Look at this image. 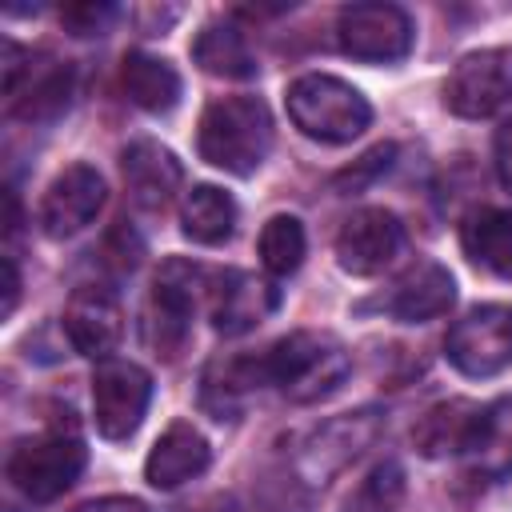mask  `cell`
<instances>
[{"mask_svg":"<svg viewBox=\"0 0 512 512\" xmlns=\"http://www.w3.org/2000/svg\"><path fill=\"white\" fill-rule=\"evenodd\" d=\"M464 456L472 460V472L484 480H500L512 472V396L484 404L472 448Z\"/></svg>","mask_w":512,"mask_h":512,"instance_id":"23","label":"cell"},{"mask_svg":"<svg viewBox=\"0 0 512 512\" xmlns=\"http://www.w3.org/2000/svg\"><path fill=\"white\" fill-rule=\"evenodd\" d=\"M404 500V468L396 460H380L352 492V512H396Z\"/></svg>","mask_w":512,"mask_h":512,"instance_id":"27","label":"cell"},{"mask_svg":"<svg viewBox=\"0 0 512 512\" xmlns=\"http://www.w3.org/2000/svg\"><path fill=\"white\" fill-rule=\"evenodd\" d=\"M212 276H216L212 268L184 260V256H172L160 264L156 284H152V300L144 312V340L156 356H164V360L180 356V348L188 344L196 308L208 304Z\"/></svg>","mask_w":512,"mask_h":512,"instance_id":"4","label":"cell"},{"mask_svg":"<svg viewBox=\"0 0 512 512\" xmlns=\"http://www.w3.org/2000/svg\"><path fill=\"white\" fill-rule=\"evenodd\" d=\"M256 252H260L264 272H272V276H292V272L304 264V252H308V236H304L300 216L276 212L272 220H264L260 240H256Z\"/></svg>","mask_w":512,"mask_h":512,"instance_id":"25","label":"cell"},{"mask_svg":"<svg viewBox=\"0 0 512 512\" xmlns=\"http://www.w3.org/2000/svg\"><path fill=\"white\" fill-rule=\"evenodd\" d=\"M460 244L472 264L512 280V212L508 208H476L460 224Z\"/></svg>","mask_w":512,"mask_h":512,"instance_id":"22","label":"cell"},{"mask_svg":"<svg viewBox=\"0 0 512 512\" xmlns=\"http://www.w3.org/2000/svg\"><path fill=\"white\" fill-rule=\"evenodd\" d=\"M456 304V280L444 264L436 260H416L408 264L392 288L380 296V308L400 320V324H428V320H440L448 316V308Z\"/></svg>","mask_w":512,"mask_h":512,"instance_id":"15","label":"cell"},{"mask_svg":"<svg viewBox=\"0 0 512 512\" xmlns=\"http://www.w3.org/2000/svg\"><path fill=\"white\" fill-rule=\"evenodd\" d=\"M284 108L292 124L320 144H348L372 124V104L360 88L328 72H304L284 88Z\"/></svg>","mask_w":512,"mask_h":512,"instance_id":"3","label":"cell"},{"mask_svg":"<svg viewBox=\"0 0 512 512\" xmlns=\"http://www.w3.org/2000/svg\"><path fill=\"white\" fill-rule=\"evenodd\" d=\"M264 388V364L260 352H244V356H216L204 376H200V404L216 416V420H232L240 416V408L248 404V396Z\"/></svg>","mask_w":512,"mask_h":512,"instance_id":"19","label":"cell"},{"mask_svg":"<svg viewBox=\"0 0 512 512\" xmlns=\"http://www.w3.org/2000/svg\"><path fill=\"white\" fill-rule=\"evenodd\" d=\"M200 160H208L220 172L252 176L264 156L272 152V112L260 96H216L200 112L196 128Z\"/></svg>","mask_w":512,"mask_h":512,"instance_id":"2","label":"cell"},{"mask_svg":"<svg viewBox=\"0 0 512 512\" xmlns=\"http://www.w3.org/2000/svg\"><path fill=\"white\" fill-rule=\"evenodd\" d=\"M64 332L68 344L88 360H112L120 336H124V308L112 288L104 284H80L72 288L64 304Z\"/></svg>","mask_w":512,"mask_h":512,"instance_id":"14","label":"cell"},{"mask_svg":"<svg viewBox=\"0 0 512 512\" xmlns=\"http://www.w3.org/2000/svg\"><path fill=\"white\" fill-rule=\"evenodd\" d=\"M336 40L348 56L368 64H392L412 52L416 24L400 4L388 0H360L344 4L336 16Z\"/></svg>","mask_w":512,"mask_h":512,"instance_id":"6","label":"cell"},{"mask_svg":"<svg viewBox=\"0 0 512 512\" xmlns=\"http://www.w3.org/2000/svg\"><path fill=\"white\" fill-rule=\"evenodd\" d=\"M444 104L448 112L464 120H484L508 108L512 104V48H476L460 56L444 80Z\"/></svg>","mask_w":512,"mask_h":512,"instance_id":"8","label":"cell"},{"mask_svg":"<svg viewBox=\"0 0 512 512\" xmlns=\"http://www.w3.org/2000/svg\"><path fill=\"white\" fill-rule=\"evenodd\" d=\"M120 172L128 184V196L136 208L144 212H164L180 184H184V164L176 160L172 148L156 144V140H132L120 152Z\"/></svg>","mask_w":512,"mask_h":512,"instance_id":"16","label":"cell"},{"mask_svg":"<svg viewBox=\"0 0 512 512\" xmlns=\"http://www.w3.org/2000/svg\"><path fill=\"white\" fill-rule=\"evenodd\" d=\"M120 88L124 96L144 108V112H172L180 104V92H184V80L180 72L164 60V56H152V52H128L124 64H120Z\"/></svg>","mask_w":512,"mask_h":512,"instance_id":"21","label":"cell"},{"mask_svg":"<svg viewBox=\"0 0 512 512\" xmlns=\"http://www.w3.org/2000/svg\"><path fill=\"white\" fill-rule=\"evenodd\" d=\"M192 60L200 72L220 80H252L260 68L244 28H236L232 20H208L192 40Z\"/></svg>","mask_w":512,"mask_h":512,"instance_id":"20","label":"cell"},{"mask_svg":"<svg viewBox=\"0 0 512 512\" xmlns=\"http://www.w3.org/2000/svg\"><path fill=\"white\" fill-rule=\"evenodd\" d=\"M152 400V376L136 360H100L92 372V420L104 440H128Z\"/></svg>","mask_w":512,"mask_h":512,"instance_id":"9","label":"cell"},{"mask_svg":"<svg viewBox=\"0 0 512 512\" xmlns=\"http://www.w3.org/2000/svg\"><path fill=\"white\" fill-rule=\"evenodd\" d=\"M212 464V444L208 436L192 424V420H172L156 444L148 448V460H144V480L160 492H172L196 476H204V468Z\"/></svg>","mask_w":512,"mask_h":512,"instance_id":"17","label":"cell"},{"mask_svg":"<svg viewBox=\"0 0 512 512\" xmlns=\"http://www.w3.org/2000/svg\"><path fill=\"white\" fill-rule=\"evenodd\" d=\"M276 304H280V288L272 280L244 272V268H224L212 276V292L204 308L220 336H244L260 320H268Z\"/></svg>","mask_w":512,"mask_h":512,"instance_id":"13","label":"cell"},{"mask_svg":"<svg viewBox=\"0 0 512 512\" xmlns=\"http://www.w3.org/2000/svg\"><path fill=\"white\" fill-rule=\"evenodd\" d=\"M392 156H396V144H376V148H368L360 160H352L344 172H336V176H332V188H336L340 196H352V192L368 188L380 172H388Z\"/></svg>","mask_w":512,"mask_h":512,"instance_id":"28","label":"cell"},{"mask_svg":"<svg viewBox=\"0 0 512 512\" xmlns=\"http://www.w3.org/2000/svg\"><path fill=\"white\" fill-rule=\"evenodd\" d=\"M68 100H72V68L56 64V68H48L44 76L32 80L28 96L12 104V116H20V120H52V116H60L68 108Z\"/></svg>","mask_w":512,"mask_h":512,"instance_id":"26","label":"cell"},{"mask_svg":"<svg viewBox=\"0 0 512 512\" xmlns=\"http://www.w3.org/2000/svg\"><path fill=\"white\" fill-rule=\"evenodd\" d=\"M480 412H484V404L464 400V396H452V400L432 404V408L412 424V444H416V452L428 456V460L464 456V452L472 448Z\"/></svg>","mask_w":512,"mask_h":512,"instance_id":"18","label":"cell"},{"mask_svg":"<svg viewBox=\"0 0 512 512\" xmlns=\"http://www.w3.org/2000/svg\"><path fill=\"white\" fill-rule=\"evenodd\" d=\"M380 436V416L376 412H344L336 420H324L312 428L296 452V472L304 484H328L336 472H344L372 440Z\"/></svg>","mask_w":512,"mask_h":512,"instance_id":"10","label":"cell"},{"mask_svg":"<svg viewBox=\"0 0 512 512\" xmlns=\"http://www.w3.org/2000/svg\"><path fill=\"white\" fill-rule=\"evenodd\" d=\"M492 160H496V176L500 184L512 192V116L496 128V140H492Z\"/></svg>","mask_w":512,"mask_h":512,"instance_id":"30","label":"cell"},{"mask_svg":"<svg viewBox=\"0 0 512 512\" xmlns=\"http://www.w3.org/2000/svg\"><path fill=\"white\" fill-rule=\"evenodd\" d=\"M108 200V184L92 164H68L64 172L52 176V184L40 196V228L52 240H68L84 232Z\"/></svg>","mask_w":512,"mask_h":512,"instance_id":"11","label":"cell"},{"mask_svg":"<svg viewBox=\"0 0 512 512\" xmlns=\"http://www.w3.org/2000/svg\"><path fill=\"white\" fill-rule=\"evenodd\" d=\"M444 356L464 376H496L512 364V308L508 304H480L464 312L448 336Z\"/></svg>","mask_w":512,"mask_h":512,"instance_id":"7","label":"cell"},{"mask_svg":"<svg viewBox=\"0 0 512 512\" xmlns=\"http://www.w3.org/2000/svg\"><path fill=\"white\" fill-rule=\"evenodd\" d=\"M16 300H20V272H16V260L4 256V316L16 312Z\"/></svg>","mask_w":512,"mask_h":512,"instance_id":"32","label":"cell"},{"mask_svg":"<svg viewBox=\"0 0 512 512\" xmlns=\"http://www.w3.org/2000/svg\"><path fill=\"white\" fill-rule=\"evenodd\" d=\"M84 460H88V448L72 432H36L12 444L4 460V476L24 500L48 504L80 480Z\"/></svg>","mask_w":512,"mask_h":512,"instance_id":"5","label":"cell"},{"mask_svg":"<svg viewBox=\"0 0 512 512\" xmlns=\"http://www.w3.org/2000/svg\"><path fill=\"white\" fill-rule=\"evenodd\" d=\"M260 364H264V384H272L292 404H316L332 396L352 372L348 348L332 332H316V328H296L272 340L260 352Z\"/></svg>","mask_w":512,"mask_h":512,"instance_id":"1","label":"cell"},{"mask_svg":"<svg viewBox=\"0 0 512 512\" xmlns=\"http://www.w3.org/2000/svg\"><path fill=\"white\" fill-rule=\"evenodd\" d=\"M116 20V4H104V0H84V4H64L60 8V24L72 32V36H100L108 24Z\"/></svg>","mask_w":512,"mask_h":512,"instance_id":"29","label":"cell"},{"mask_svg":"<svg viewBox=\"0 0 512 512\" xmlns=\"http://www.w3.org/2000/svg\"><path fill=\"white\" fill-rule=\"evenodd\" d=\"M404 248V224L388 208H356L336 232V264L348 276L384 272Z\"/></svg>","mask_w":512,"mask_h":512,"instance_id":"12","label":"cell"},{"mask_svg":"<svg viewBox=\"0 0 512 512\" xmlns=\"http://www.w3.org/2000/svg\"><path fill=\"white\" fill-rule=\"evenodd\" d=\"M68 512H148L136 496H96V500H84Z\"/></svg>","mask_w":512,"mask_h":512,"instance_id":"31","label":"cell"},{"mask_svg":"<svg viewBox=\"0 0 512 512\" xmlns=\"http://www.w3.org/2000/svg\"><path fill=\"white\" fill-rule=\"evenodd\" d=\"M236 200L216 184H196L180 200V228L196 244H224L236 232Z\"/></svg>","mask_w":512,"mask_h":512,"instance_id":"24","label":"cell"}]
</instances>
